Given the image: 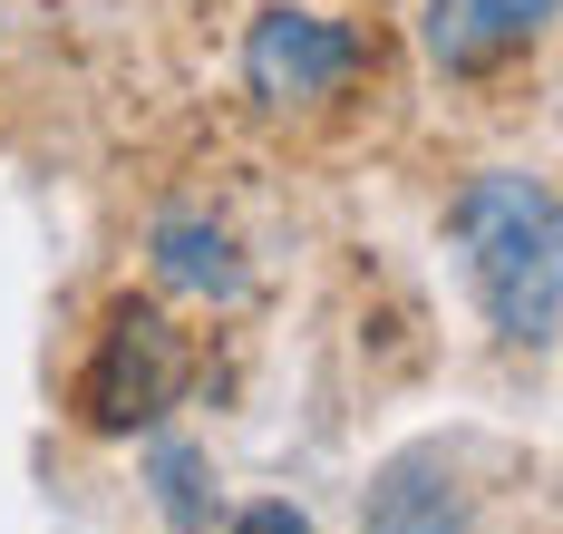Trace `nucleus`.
Instances as JSON below:
<instances>
[{
    "mask_svg": "<svg viewBox=\"0 0 563 534\" xmlns=\"http://www.w3.org/2000/svg\"><path fill=\"white\" fill-rule=\"evenodd\" d=\"M233 534H311V515H301V505H243Z\"/></svg>",
    "mask_w": 563,
    "mask_h": 534,
    "instance_id": "6e6552de",
    "label": "nucleus"
},
{
    "mask_svg": "<svg viewBox=\"0 0 563 534\" xmlns=\"http://www.w3.org/2000/svg\"><path fill=\"white\" fill-rule=\"evenodd\" d=\"M544 20H554V0H428V59L476 78V68L515 59Z\"/></svg>",
    "mask_w": 563,
    "mask_h": 534,
    "instance_id": "20e7f679",
    "label": "nucleus"
},
{
    "mask_svg": "<svg viewBox=\"0 0 563 534\" xmlns=\"http://www.w3.org/2000/svg\"><path fill=\"white\" fill-rule=\"evenodd\" d=\"M185 379H195V359H185V331H175L166 311H146V301H117L108 331H98V359H88V379H78V418L88 427H146V418H166L185 399Z\"/></svg>",
    "mask_w": 563,
    "mask_h": 534,
    "instance_id": "f03ea898",
    "label": "nucleus"
},
{
    "mask_svg": "<svg viewBox=\"0 0 563 534\" xmlns=\"http://www.w3.org/2000/svg\"><path fill=\"white\" fill-rule=\"evenodd\" d=\"M369 68V40L340 30L321 10H263L253 40H243V78L263 108H311V98H340L350 78Z\"/></svg>",
    "mask_w": 563,
    "mask_h": 534,
    "instance_id": "7ed1b4c3",
    "label": "nucleus"
},
{
    "mask_svg": "<svg viewBox=\"0 0 563 534\" xmlns=\"http://www.w3.org/2000/svg\"><path fill=\"white\" fill-rule=\"evenodd\" d=\"M360 534H466V496L428 447H408V457L379 467L369 505H360Z\"/></svg>",
    "mask_w": 563,
    "mask_h": 534,
    "instance_id": "39448f33",
    "label": "nucleus"
},
{
    "mask_svg": "<svg viewBox=\"0 0 563 534\" xmlns=\"http://www.w3.org/2000/svg\"><path fill=\"white\" fill-rule=\"evenodd\" d=\"M448 234L466 243L486 321L525 351H544L563 321V214L544 194V176H476L448 204Z\"/></svg>",
    "mask_w": 563,
    "mask_h": 534,
    "instance_id": "f257e3e1",
    "label": "nucleus"
},
{
    "mask_svg": "<svg viewBox=\"0 0 563 534\" xmlns=\"http://www.w3.org/2000/svg\"><path fill=\"white\" fill-rule=\"evenodd\" d=\"M156 505H166L175 534H205V515H214V505H205V457H195L185 437L156 447Z\"/></svg>",
    "mask_w": 563,
    "mask_h": 534,
    "instance_id": "0eeeda50",
    "label": "nucleus"
},
{
    "mask_svg": "<svg viewBox=\"0 0 563 534\" xmlns=\"http://www.w3.org/2000/svg\"><path fill=\"white\" fill-rule=\"evenodd\" d=\"M156 272H166L175 292H205V301H233V292H243L233 243L214 234V224H195V214H166V224H156Z\"/></svg>",
    "mask_w": 563,
    "mask_h": 534,
    "instance_id": "423d86ee",
    "label": "nucleus"
}]
</instances>
